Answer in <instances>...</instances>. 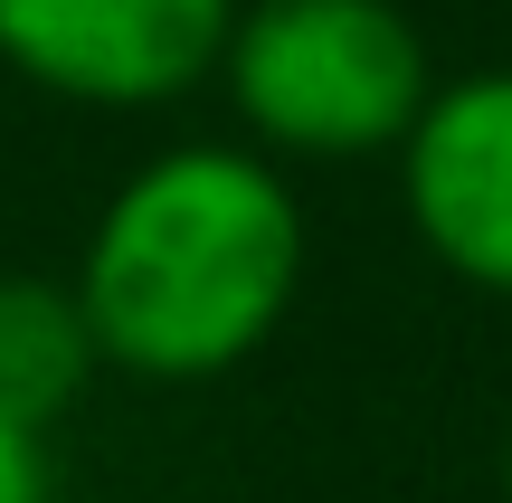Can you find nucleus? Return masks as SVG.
<instances>
[{
	"label": "nucleus",
	"instance_id": "f257e3e1",
	"mask_svg": "<svg viewBox=\"0 0 512 503\" xmlns=\"http://www.w3.org/2000/svg\"><path fill=\"white\" fill-rule=\"evenodd\" d=\"M313 228L256 143H162L105 190L67 285L95 361L143 390H200L266 352L304 304Z\"/></svg>",
	"mask_w": 512,
	"mask_h": 503
},
{
	"label": "nucleus",
	"instance_id": "f03ea898",
	"mask_svg": "<svg viewBox=\"0 0 512 503\" xmlns=\"http://www.w3.org/2000/svg\"><path fill=\"white\" fill-rule=\"evenodd\" d=\"M219 86L266 162H399L437 57L399 0H238Z\"/></svg>",
	"mask_w": 512,
	"mask_h": 503
},
{
	"label": "nucleus",
	"instance_id": "7ed1b4c3",
	"mask_svg": "<svg viewBox=\"0 0 512 503\" xmlns=\"http://www.w3.org/2000/svg\"><path fill=\"white\" fill-rule=\"evenodd\" d=\"M238 0H0V67L57 105L152 114L219 76Z\"/></svg>",
	"mask_w": 512,
	"mask_h": 503
},
{
	"label": "nucleus",
	"instance_id": "20e7f679",
	"mask_svg": "<svg viewBox=\"0 0 512 503\" xmlns=\"http://www.w3.org/2000/svg\"><path fill=\"white\" fill-rule=\"evenodd\" d=\"M399 209L456 285L512 304V67L437 76L399 143Z\"/></svg>",
	"mask_w": 512,
	"mask_h": 503
},
{
	"label": "nucleus",
	"instance_id": "39448f33",
	"mask_svg": "<svg viewBox=\"0 0 512 503\" xmlns=\"http://www.w3.org/2000/svg\"><path fill=\"white\" fill-rule=\"evenodd\" d=\"M95 333L67 276H0V418L48 437L95 390Z\"/></svg>",
	"mask_w": 512,
	"mask_h": 503
},
{
	"label": "nucleus",
	"instance_id": "423d86ee",
	"mask_svg": "<svg viewBox=\"0 0 512 503\" xmlns=\"http://www.w3.org/2000/svg\"><path fill=\"white\" fill-rule=\"evenodd\" d=\"M0 503H57V456L38 428H10L0 418Z\"/></svg>",
	"mask_w": 512,
	"mask_h": 503
},
{
	"label": "nucleus",
	"instance_id": "0eeeda50",
	"mask_svg": "<svg viewBox=\"0 0 512 503\" xmlns=\"http://www.w3.org/2000/svg\"><path fill=\"white\" fill-rule=\"evenodd\" d=\"M503 503H512V437H503Z\"/></svg>",
	"mask_w": 512,
	"mask_h": 503
}]
</instances>
